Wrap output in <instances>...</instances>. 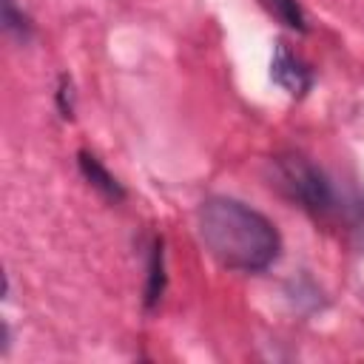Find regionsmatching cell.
<instances>
[{
  "label": "cell",
  "instance_id": "2",
  "mask_svg": "<svg viewBox=\"0 0 364 364\" xmlns=\"http://www.w3.org/2000/svg\"><path fill=\"white\" fill-rule=\"evenodd\" d=\"M270 185L304 213L330 219L341 210L330 176L301 154H279L270 159Z\"/></svg>",
  "mask_w": 364,
  "mask_h": 364
},
{
  "label": "cell",
  "instance_id": "3",
  "mask_svg": "<svg viewBox=\"0 0 364 364\" xmlns=\"http://www.w3.org/2000/svg\"><path fill=\"white\" fill-rule=\"evenodd\" d=\"M270 77H273V82L282 85L290 97H301V94H307L310 85H313V74H310L307 63H301L284 43H276V48H273Z\"/></svg>",
  "mask_w": 364,
  "mask_h": 364
},
{
  "label": "cell",
  "instance_id": "4",
  "mask_svg": "<svg viewBox=\"0 0 364 364\" xmlns=\"http://www.w3.org/2000/svg\"><path fill=\"white\" fill-rule=\"evenodd\" d=\"M77 165H80V171H82V176L105 196V199H111V202H119V199H125V188L117 182V176L91 154V151H80L77 154Z\"/></svg>",
  "mask_w": 364,
  "mask_h": 364
},
{
  "label": "cell",
  "instance_id": "5",
  "mask_svg": "<svg viewBox=\"0 0 364 364\" xmlns=\"http://www.w3.org/2000/svg\"><path fill=\"white\" fill-rule=\"evenodd\" d=\"M168 276H165V247L162 239L154 236L148 247V282H145V310H154L165 293Z\"/></svg>",
  "mask_w": 364,
  "mask_h": 364
},
{
  "label": "cell",
  "instance_id": "7",
  "mask_svg": "<svg viewBox=\"0 0 364 364\" xmlns=\"http://www.w3.org/2000/svg\"><path fill=\"white\" fill-rule=\"evenodd\" d=\"M3 28H6L9 34H14L17 40H23V43H26V40L31 37V31H34L28 14H23L14 0H3Z\"/></svg>",
  "mask_w": 364,
  "mask_h": 364
},
{
  "label": "cell",
  "instance_id": "6",
  "mask_svg": "<svg viewBox=\"0 0 364 364\" xmlns=\"http://www.w3.org/2000/svg\"><path fill=\"white\" fill-rule=\"evenodd\" d=\"M259 3L282 26H287L293 31H307V17H304V9L299 6V0H259Z\"/></svg>",
  "mask_w": 364,
  "mask_h": 364
},
{
  "label": "cell",
  "instance_id": "1",
  "mask_svg": "<svg viewBox=\"0 0 364 364\" xmlns=\"http://www.w3.org/2000/svg\"><path fill=\"white\" fill-rule=\"evenodd\" d=\"M196 233L222 267L239 273L267 270L282 250L276 225L264 213L230 196H210L199 205Z\"/></svg>",
  "mask_w": 364,
  "mask_h": 364
},
{
  "label": "cell",
  "instance_id": "8",
  "mask_svg": "<svg viewBox=\"0 0 364 364\" xmlns=\"http://www.w3.org/2000/svg\"><path fill=\"white\" fill-rule=\"evenodd\" d=\"M71 80L68 77H60V88H57V105H60V114L65 117V119H71V114H74V102H71Z\"/></svg>",
  "mask_w": 364,
  "mask_h": 364
}]
</instances>
